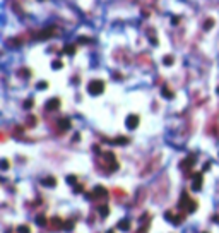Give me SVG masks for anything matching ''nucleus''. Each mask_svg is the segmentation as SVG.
Returning <instances> with one entry per match:
<instances>
[{"label":"nucleus","instance_id":"nucleus-17","mask_svg":"<svg viewBox=\"0 0 219 233\" xmlns=\"http://www.w3.org/2000/svg\"><path fill=\"white\" fill-rule=\"evenodd\" d=\"M72 228H74V219H70V221H65V226H63V230L70 232Z\"/></svg>","mask_w":219,"mask_h":233},{"label":"nucleus","instance_id":"nucleus-22","mask_svg":"<svg viewBox=\"0 0 219 233\" xmlns=\"http://www.w3.org/2000/svg\"><path fill=\"white\" fill-rule=\"evenodd\" d=\"M65 53H70V55H72V53H74V46H67V48H65Z\"/></svg>","mask_w":219,"mask_h":233},{"label":"nucleus","instance_id":"nucleus-10","mask_svg":"<svg viewBox=\"0 0 219 233\" xmlns=\"http://www.w3.org/2000/svg\"><path fill=\"white\" fill-rule=\"evenodd\" d=\"M41 183L45 185V187H55L57 185V178L55 177H46V178H43Z\"/></svg>","mask_w":219,"mask_h":233},{"label":"nucleus","instance_id":"nucleus-6","mask_svg":"<svg viewBox=\"0 0 219 233\" xmlns=\"http://www.w3.org/2000/svg\"><path fill=\"white\" fill-rule=\"evenodd\" d=\"M137 125H139V117L137 115H129L127 117V127H129L130 130H134Z\"/></svg>","mask_w":219,"mask_h":233},{"label":"nucleus","instance_id":"nucleus-3","mask_svg":"<svg viewBox=\"0 0 219 233\" xmlns=\"http://www.w3.org/2000/svg\"><path fill=\"white\" fill-rule=\"evenodd\" d=\"M50 226H51V230H53V232H60V230H63L65 223H63V219H62V218L55 216V218H51V219H50Z\"/></svg>","mask_w":219,"mask_h":233},{"label":"nucleus","instance_id":"nucleus-1","mask_svg":"<svg viewBox=\"0 0 219 233\" xmlns=\"http://www.w3.org/2000/svg\"><path fill=\"white\" fill-rule=\"evenodd\" d=\"M185 211H181V213H178V214H175L173 211H166L164 213V218L168 219L169 223H173V224H180L183 219H185Z\"/></svg>","mask_w":219,"mask_h":233},{"label":"nucleus","instance_id":"nucleus-27","mask_svg":"<svg viewBox=\"0 0 219 233\" xmlns=\"http://www.w3.org/2000/svg\"><path fill=\"white\" fill-rule=\"evenodd\" d=\"M212 221H214V223H219V218H218V214H216V216L212 218Z\"/></svg>","mask_w":219,"mask_h":233},{"label":"nucleus","instance_id":"nucleus-12","mask_svg":"<svg viewBox=\"0 0 219 233\" xmlns=\"http://www.w3.org/2000/svg\"><path fill=\"white\" fill-rule=\"evenodd\" d=\"M58 127H60V130H67V129L70 127V120L69 118H60Z\"/></svg>","mask_w":219,"mask_h":233},{"label":"nucleus","instance_id":"nucleus-23","mask_svg":"<svg viewBox=\"0 0 219 233\" xmlns=\"http://www.w3.org/2000/svg\"><path fill=\"white\" fill-rule=\"evenodd\" d=\"M7 168H9V163L4 160V161H2V170H7Z\"/></svg>","mask_w":219,"mask_h":233},{"label":"nucleus","instance_id":"nucleus-4","mask_svg":"<svg viewBox=\"0 0 219 233\" xmlns=\"http://www.w3.org/2000/svg\"><path fill=\"white\" fill-rule=\"evenodd\" d=\"M92 195H94L96 199H106V197H108V190H106L105 187H101V185H98V187L94 189V192H92Z\"/></svg>","mask_w":219,"mask_h":233},{"label":"nucleus","instance_id":"nucleus-21","mask_svg":"<svg viewBox=\"0 0 219 233\" xmlns=\"http://www.w3.org/2000/svg\"><path fill=\"white\" fill-rule=\"evenodd\" d=\"M164 63H166V65H171V63H173V58H171V57H166V58H164Z\"/></svg>","mask_w":219,"mask_h":233},{"label":"nucleus","instance_id":"nucleus-11","mask_svg":"<svg viewBox=\"0 0 219 233\" xmlns=\"http://www.w3.org/2000/svg\"><path fill=\"white\" fill-rule=\"evenodd\" d=\"M60 105V100H57V98H51L50 101L46 103V110H55V108H58Z\"/></svg>","mask_w":219,"mask_h":233},{"label":"nucleus","instance_id":"nucleus-20","mask_svg":"<svg viewBox=\"0 0 219 233\" xmlns=\"http://www.w3.org/2000/svg\"><path fill=\"white\" fill-rule=\"evenodd\" d=\"M212 24H214V22H212V21H207V22H205V24H204V28H205V29H209V28H212Z\"/></svg>","mask_w":219,"mask_h":233},{"label":"nucleus","instance_id":"nucleus-26","mask_svg":"<svg viewBox=\"0 0 219 233\" xmlns=\"http://www.w3.org/2000/svg\"><path fill=\"white\" fill-rule=\"evenodd\" d=\"M38 88H40V89H45V88H46V82H40Z\"/></svg>","mask_w":219,"mask_h":233},{"label":"nucleus","instance_id":"nucleus-2","mask_svg":"<svg viewBox=\"0 0 219 233\" xmlns=\"http://www.w3.org/2000/svg\"><path fill=\"white\" fill-rule=\"evenodd\" d=\"M87 91H89V94H101V93L105 91V84H103V81H91L89 84H87Z\"/></svg>","mask_w":219,"mask_h":233},{"label":"nucleus","instance_id":"nucleus-24","mask_svg":"<svg viewBox=\"0 0 219 233\" xmlns=\"http://www.w3.org/2000/svg\"><path fill=\"white\" fill-rule=\"evenodd\" d=\"M60 67H62V62H55L53 63V69H60Z\"/></svg>","mask_w":219,"mask_h":233},{"label":"nucleus","instance_id":"nucleus-19","mask_svg":"<svg viewBox=\"0 0 219 233\" xmlns=\"http://www.w3.org/2000/svg\"><path fill=\"white\" fill-rule=\"evenodd\" d=\"M75 182H77V178H75L74 175H70V177H67V183H72V185H75Z\"/></svg>","mask_w":219,"mask_h":233},{"label":"nucleus","instance_id":"nucleus-9","mask_svg":"<svg viewBox=\"0 0 219 233\" xmlns=\"http://www.w3.org/2000/svg\"><path fill=\"white\" fill-rule=\"evenodd\" d=\"M188 199H190V195H188L187 192L181 194V199H180V202H178V207L181 209V211H185V207H187V202H188Z\"/></svg>","mask_w":219,"mask_h":233},{"label":"nucleus","instance_id":"nucleus-15","mask_svg":"<svg viewBox=\"0 0 219 233\" xmlns=\"http://www.w3.org/2000/svg\"><path fill=\"white\" fill-rule=\"evenodd\" d=\"M46 223H48V221H46V218H45L43 214H38V216H36V224H38V226H45Z\"/></svg>","mask_w":219,"mask_h":233},{"label":"nucleus","instance_id":"nucleus-8","mask_svg":"<svg viewBox=\"0 0 219 233\" xmlns=\"http://www.w3.org/2000/svg\"><path fill=\"white\" fill-rule=\"evenodd\" d=\"M193 211H197V201L190 197L188 202H187V207H185V213H193Z\"/></svg>","mask_w":219,"mask_h":233},{"label":"nucleus","instance_id":"nucleus-28","mask_svg":"<svg viewBox=\"0 0 219 233\" xmlns=\"http://www.w3.org/2000/svg\"><path fill=\"white\" fill-rule=\"evenodd\" d=\"M108 233H115V232H108Z\"/></svg>","mask_w":219,"mask_h":233},{"label":"nucleus","instance_id":"nucleus-5","mask_svg":"<svg viewBox=\"0 0 219 233\" xmlns=\"http://www.w3.org/2000/svg\"><path fill=\"white\" fill-rule=\"evenodd\" d=\"M200 189H202V175L195 173L193 180H192V190H200Z\"/></svg>","mask_w":219,"mask_h":233},{"label":"nucleus","instance_id":"nucleus-25","mask_svg":"<svg viewBox=\"0 0 219 233\" xmlns=\"http://www.w3.org/2000/svg\"><path fill=\"white\" fill-rule=\"evenodd\" d=\"M74 190H75V192L79 194V192H82V190H84V189H82V187H80V185H75V189H74Z\"/></svg>","mask_w":219,"mask_h":233},{"label":"nucleus","instance_id":"nucleus-14","mask_svg":"<svg viewBox=\"0 0 219 233\" xmlns=\"http://www.w3.org/2000/svg\"><path fill=\"white\" fill-rule=\"evenodd\" d=\"M118 228H120V230H123V232L130 230V221H129V219H122V221L118 223Z\"/></svg>","mask_w":219,"mask_h":233},{"label":"nucleus","instance_id":"nucleus-13","mask_svg":"<svg viewBox=\"0 0 219 233\" xmlns=\"http://www.w3.org/2000/svg\"><path fill=\"white\" fill-rule=\"evenodd\" d=\"M98 211H100L101 218H106V216H108V213H109V207L106 206V204H101L100 207H98Z\"/></svg>","mask_w":219,"mask_h":233},{"label":"nucleus","instance_id":"nucleus-18","mask_svg":"<svg viewBox=\"0 0 219 233\" xmlns=\"http://www.w3.org/2000/svg\"><path fill=\"white\" fill-rule=\"evenodd\" d=\"M163 96H166V98H173V93L169 91L168 88H163Z\"/></svg>","mask_w":219,"mask_h":233},{"label":"nucleus","instance_id":"nucleus-16","mask_svg":"<svg viewBox=\"0 0 219 233\" xmlns=\"http://www.w3.org/2000/svg\"><path fill=\"white\" fill-rule=\"evenodd\" d=\"M17 233H31V228L28 224H19L17 226Z\"/></svg>","mask_w":219,"mask_h":233},{"label":"nucleus","instance_id":"nucleus-7","mask_svg":"<svg viewBox=\"0 0 219 233\" xmlns=\"http://www.w3.org/2000/svg\"><path fill=\"white\" fill-rule=\"evenodd\" d=\"M193 163H195V156H188L185 161L181 163V170L188 172V168H190V166H193Z\"/></svg>","mask_w":219,"mask_h":233}]
</instances>
